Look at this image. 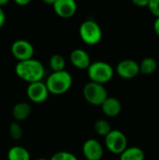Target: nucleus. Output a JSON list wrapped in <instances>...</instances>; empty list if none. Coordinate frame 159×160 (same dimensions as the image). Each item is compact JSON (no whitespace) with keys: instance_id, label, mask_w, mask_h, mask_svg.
I'll use <instances>...</instances> for the list:
<instances>
[{"instance_id":"7","label":"nucleus","mask_w":159,"mask_h":160,"mask_svg":"<svg viewBox=\"0 0 159 160\" xmlns=\"http://www.w3.org/2000/svg\"><path fill=\"white\" fill-rule=\"evenodd\" d=\"M34 52V46L28 40L17 39L11 45V53L14 56V58L18 60V62L32 59Z\"/></svg>"},{"instance_id":"11","label":"nucleus","mask_w":159,"mask_h":160,"mask_svg":"<svg viewBox=\"0 0 159 160\" xmlns=\"http://www.w3.org/2000/svg\"><path fill=\"white\" fill-rule=\"evenodd\" d=\"M54 12L61 18L68 19L77 12V3L74 0H54L52 5Z\"/></svg>"},{"instance_id":"29","label":"nucleus","mask_w":159,"mask_h":160,"mask_svg":"<svg viewBox=\"0 0 159 160\" xmlns=\"http://www.w3.org/2000/svg\"><path fill=\"white\" fill-rule=\"evenodd\" d=\"M36 160H48V159H46V158H37V159H36Z\"/></svg>"},{"instance_id":"21","label":"nucleus","mask_w":159,"mask_h":160,"mask_svg":"<svg viewBox=\"0 0 159 160\" xmlns=\"http://www.w3.org/2000/svg\"><path fill=\"white\" fill-rule=\"evenodd\" d=\"M49 160H79L75 155L67 151H60L55 153Z\"/></svg>"},{"instance_id":"13","label":"nucleus","mask_w":159,"mask_h":160,"mask_svg":"<svg viewBox=\"0 0 159 160\" xmlns=\"http://www.w3.org/2000/svg\"><path fill=\"white\" fill-rule=\"evenodd\" d=\"M103 113L108 117H115L120 114L122 111L121 101L114 97H108L101 105Z\"/></svg>"},{"instance_id":"20","label":"nucleus","mask_w":159,"mask_h":160,"mask_svg":"<svg viewBox=\"0 0 159 160\" xmlns=\"http://www.w3.org/2000/svg\"><path fill=\"white\" fill-rule=\"evenodd\" d=\"M9 136L15 140L19 141L22 137V128L18 122H12L9 126Z\"/></svg>"},{"instance_id":"23","label":"nucleus","mask_w":159,"mask_h":160,"mask_svg":"<svg viewBox=\"0 0 159 160\" xmlns=\"http://www.w3.org/2000/svg\"><path fill=\"white\" fill-rule=\"evenodd\" d=\"M132 3L138 7H141V8H144V7H147L148 6V3H149V0H132Z\"/></svg>"},{"instance_id":"25","label":"nucleus","mask_w":159,"mask_h":160,"mask_svg":"<svg viewBox=\"0 0 159 160\" xmlns=\"http://www.w3.org/2000/svg\"><path fill=\"white\" fill-rule=\"evenodd\" d=\"M154 31L159 37V18H156L154 22Z\"/></svg>"},{"instance_id":"24","label":"nucleus","mask_w":159,"mask_h":160,"mask_svg":"<svg viewBox=\"0 0 159 160\" xmlns=\"http://www.w3.org/2000/svg\"><path fill=\"white\" fill-rule=\"evenodd\" d=\"M5 21H6V15H5V12H4L3 8H0V28L4 25Z\"/></svg>"},{"instance_id":"1","label":"nucleus","mask_w":159,"mask_h":160,"mask_svg":"<svg viewBox=\"0 0 159 160\" xmlns=\"http://www.w3.org/2000/svg\"><path fill=\"white\" fill-rule=\"evenodd\" d=\"M15 72L19 78L32 83L42 81L45 75V68L40 61L32 58L18 62L15 66Z\"/></svg>"},{"instance_id":"17","label":"nucleus","mask_w":159,"mask_h":160,"mask_svg":"<svg viewBox=\"0 0 159 160\" xmlns=\"http://www.w3.org/2000/svg\"><path fill=\"white\" fill-rule=\"evenodd\" d=\"M140 65V73L143 75H151L157 68V62L154 57L148 56L142 60Z\"/></svg>"},{"instance_id":"16","label":"nucleus","mask_w":159,"mask_h":160,"mask_svg":"<svg viewBox=\"0 0 159 160\" xmlns=\"http://www.w3.org/2000/svg\"><path fill=\"white\" fill-rule=\"evenodd\" d=\"M7 160H30V154L24 147L16 145L8 150Z\"/></svg>"},{"instance_id":"9","label":"nucleus","mask_w":159,"mask_h":160,"mask_svg":"<svg viewBox=\"0 0 159 160\" xmlns=\"http://www.w3.org/2000/svg\"><path fill=\"white\" fill-rule=\"evenodd\" d=\"M49 91L44 82H37L29 83L26 89L27 98L34 103H42L47 100Z\"/></svg>"},{"instance_id":"3","label":"nucleus","mask_w":159,"mask_h":160,"mask_svg":"<svg viewBox=\"0 0 159 160\" xmlns=\"http://www.w3.org/2000/svg\"><path fill=\"white\" fill-rule=\"evenodd\" d=\"M87 74L91 82L104 85L112 79L114 70L109 63L105 61H96L92 62L87 68Z\"/></svg>"},{"instance_id":"5","label":"nucleus","mask_w":159,"mask_h":160,"mask_svg":"<svg viewBox=\"0 0 159 160\" xmlns=\"http://www.w3.org/2000/svg\"><path fill=\"white\" fill-rule=\"evenodd\" d=\"M82 94L85 100L94 106H101L109 97L107 89L103 84L93 82H89L83 86Z\"/></svg>"},{"instance_id":"10","label":"nucleus","mask_w":159,"mask_h":160,"mask_svg":"<svg viewBox=\"0 0 159 160\" xmlns=\"http://www.w3.org/2000/svg\"><path fill=\"white\" fill-rule=\"evenodd\" d=\"M82 154L86 160H101L104 155L103 146L96 139H88L83 142Z\"/></svg>"},{"instance_id":"8","label":"nucleus","mask_w":159,"mask_h":160,"mask_svg":"<svg viewBox=\"0 0 159 160\" xmlns=\"http://www.w3.org/2000/svg\"><path fill=\"white\" fill-rule=\"evenodd\" d=\"M116 73L123 79H133L140 74V65L133 59H124L117 64Z\"/></svg>"},{"instance_id":"4","label":"nucleus","mask_w":159,"mask_h":160,"mask_svg":"<svg viewBox=\"0 0 159 160\" xmlns=\"http://www.w3.org/2000/svg\"><path fill=\"white\" fill-rule=\"evenodd\" d=\"M81 39L88 45H96L102 38V29L94 20L88 19L82 22L79 28Z\"/></svg>"},{"instance_id":"27","label":"nucleus","mask_w":159,"mask_h":160,"mask_svg":"<svg viewBox=\"0 0 159 160\" xmlns=\"http://www.w3.org/2000/svg\"><path fill=\"white\" fill-rule=\"evenodd\" d=\"M8 3V0H0V8H3L4 6H6Z\"/></svg>"},{"instance_id":"6","label":"nucleus","mask_w":159,"mask_h":160,"mask_svg":"<svg viewBox=\"0 0 159 160\" xmlns=\"http://www.w3.org/2000/svg\"><path fill=\"white\" fill-rule=\"evenodd\" d=\"M105 145L111 153L120 155L128 147L127 138L121 130L112 129L111 132L105 136Z\"/></svg>"},{"instance_id":"26","label":"nucleus","mask_w":159,"mask_h":160,"mask_svg":"<svg viewBox=\"0 0 159 160\" xmlns=\"http://www.w3.org/2000/svg\"><path fill=\"white\" fill-rule=\"evenodd\" d=\"M14 2H15V4H17L19 6H26L28 4H30L29 0H15Z\"/></svg>"},{"instance_id":"15","label":"nucleus","mask_w":159,"mask_h":160,"mask_svg":"<svg viewBox=\"0 0 159 160\" xmlns=\"http://www.w3.org/2000/svg\"><path fill=\"white\" fill-rule=\"evenodd\" d=\"M119 156V160H144L145 158V154L143 150L137 146L127 147Z\"/></svg>"},{"instance_id":"2","label":"nucleus","mask_w":159,"mask_h":160,"mask_svg":"<svg viewBox=\"0 0 159 160\" xmlns=\"http://www.w3.org/2000/svg\"><path fill=\"white\" fill-rule=\"evenodd\" d=\"M73 82L72 76L67 70L52 72L47 80H46V86L50 94L53 95H63L67 93Z\"/></svg>"},{"instance_id":"18","label":"nucleus","mask_w":159,"mask_h":160,"mask_svg":"<svg viewBox=\"0 0 159 160\" xmlns=\"http://www.w3.org/2000/svg\"><path fill=\"white\" fill-rule=\"evenodd\" d=\"M49 65L52 72L63 71L66 68V60L61 54H53L50 58Z\"/></svg>"},{"instance_id":"19","label":"nucleus","mask_w":159,"mask_h":160,"mask_svg":"<svg viewBox=\"0 0 159 160\" xmlns=\"http://www.w3.org/2000/svg\"><path fill=\"white\" fill-rule=\"evenodd\" d=\"M94 129H95V131H96V133L97 135L102 136V137H105V136H107L111 132L112 127H111V124L107 120H105V119H99V120H97L95 123Z\"/></svg>"},{"instance_id":"22","label":"nucleus","mask_w":159,"mask_h":160,"mask_svg":"<svg viewBox=\"0 0 159 160\" xmlns=\"http://www.w3.org/2000/svg\"><path fill=\"white\" fill-rule=\"evenodd\" d=\"M147 7L156 18H159V0H149Z\"/></svg>"},{"instance_id":"28","label":"nucleus","mask_w":159,"mask_h":160,"mask_svg":"<svg viewBox=\"0 0 159 160\" xmlns=\"http://www.w3.org/2000/svg\"><path fill=\"white\" fill-rule=\"evenodd\" d=\"M45 4H49V5H53V3H54V0H44L43 1Z\"/></svg>"},{"instance_id":"14","label":"nucleus","mask_w":159,"mask_h":160,"mask_svg":"<svg viewBox=\"0 0 159 160\" xmlns=\"http://www.w3.org/2000/svg\"><path fill=\"white\" fill-rule=\"evenodd\" d=\"M32 112V107L27 102H19L13 106L12 109V116L17 121H22L29 117Z\"/></svg>"},{"instance_id":"12","label":"nucleus","mask_w":159,"mask_h":160,"mask_svg":"<svg viewBox=\"0 0 159 160\" xmlns=\"http://www.w3.org/2000/svg\"><path fill=\"white\" fill-rule=\"evenodd\" d=\"M70 62L78 69H86L91 65V58L88 52L82 49H75L70 53Z\"/></svg>"}]
</instances>
